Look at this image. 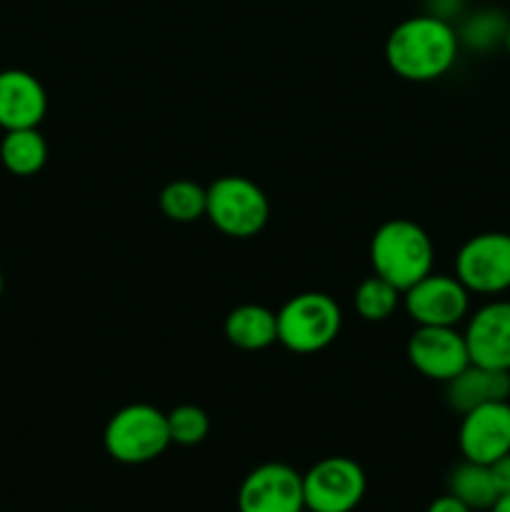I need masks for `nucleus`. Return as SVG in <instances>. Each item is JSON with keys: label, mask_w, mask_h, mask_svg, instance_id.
I'll return each instance as SVG.
<instances>
[{"label": "nucleus", "mask_w": 510, "mask_h": 512, "mask_svg": "<svg viewBox=\"0 0 510 512\" xmlns=\"http://www.w3.org/2000/svg\"><path fill=\"white\" fill-rule=\"evenodd\" d=\"M223 333L230 345L248 353L270 348L278 343V315L258 303L238 305L228 313L223 323Z\"/></svg>", "instance_id": "obj_15"}, {"label": "nucleus", "mask_w": 510, "mask_h": 512, "mask_svg": "<svg viewBox=\"0 0 510 512\" xmlns=\"http://www.w3.org/2000/svg\"><path fill=\"white\" fill-rule=\"evenodd\" d=\"M105 453L123 465H143L170 448L168 415L148 403H133L113 413L103 430Z\"/></svg>", "instance_id": "obj_3"}, {"label": "nucleus", "mask_w": 510, "mask_h": 512, "mask_svg": "<svg viewBox=\"0 0 510 512\" xmlns=\"http://www.w3.org/2000/svg\"><path fill=\"white\" fill-rule=\"evenodd\" d=\"M455 278L470 295H500L510 290V233H478L460 245Z\"/></svg>", "instance_id": "obj_7"}, {"label": "nucleus", "mask_w": 510, "mask_h": 512, "mask_svg": "<svg viewBox=\"0 0 510 512\" xmlns=\"http://www.w3.org/2000/svg\"><path fill=\"white\" fill-rule=\"evenodd\" d=\"M470 363L510 373V300H490L468 318L463 330Z\"/></svg>", "instance_id": "obj_12"}, {"label": "nucleus", "mask_w": 510, "mask_h": 512, "mask_svg": "<svg viewBox=\"0 0 510 512\" xmlns=\"http://www.w3.org/2000/svg\"><path fill=\"white\" fill-rule=\"evenodd\" d=\"M0 295H3V273H0Z\"/></svg>", "instance_id": "obj_27"}, {"label": "nucleus", "mask_w": 510, "mask_h": 512, "mask_svg": "<svg viewBox=\"0 0 510 512\" xmlns=\"http://www.w3.org/2000/svg\"><path fill=\"white\" fill-rule=\"evenodd\" d=\"M0 160H3L5 170L18 178H30L43 170L45 160H48V143L38 128L5 130V138L0 143Z\"/></svg>", "instance_id": "obj_16"}, {"label": "nucleus", "mask_w": 510, "mask_h": 512, "mask_svg": "<svg viewBox=\"0 0 510 512\" xmlns=\"http://www.w3.org/2000/svg\"><path fill=\"white\" fill-rule=\"evenodd\" d=\"M503 45H505V50H508V55H510V25H508V30H505V38H503Z\"/></svg>", "instance_id": "obj_26"}, {"label": "nucleus", "mask_w": 510, "mask_h": 512, "mask_svg": "<svg viewBox=\"0 0 510 512\" xmlns=\"http://www.w3.org/2000/svg\"><path fill=\"white\" fill-rule=\"evenodd\" d=\"M448 493L455 495L460 503L468 505L473 512L490 510L495 500L500 498L488 465L473 463V460H463L460 465H455L448 478Z\"/></svg>", "instance_id": "obj_17"}, {"label": "nucleus", "mask_w": 510, "mask_h": 512, "mask_svg": "<svg viewBox=\"0 0 510 512\" xmlns=\"http://www.w3.org/2000/svg\"><path fill=\"white\" fill-rule=\"evenodd\" d=\"M463 460L490 465L510 453V400L485 403L463 413L458 428Z\"/></svg>", "instance_id": "obj_11"}, {"label": "nucleus", "mask_w": 510, "mask_h": 512, "mask_svg": "<svg viewBox=\"0 0 510 512\" xmlns=\"http://www.w3.org/2000/svg\"><path fill=\"white\" fill-rule=\"evenodd\" d=\"M488 512H510V495H500Z\"/></svg>", "instance_id": "obj_25"}, {"label": "nucleus", "mask_w": 510, "mask_h": 512, "mask_svg": "<svg viewBox=\"0 0 510 512\" xmlns=\"http://www.w3.org/2000/svg\"><path fill=\"white\" fill-rule=\"evenodd\" d=\"M490 473H493L495 488L500 495H510V453H505L503 458H498L495 463L488 465Z\"/></svg>", "instance_id": "obj_22"}, {"label": "nucleus", "mask_w": 510, "mask_h": 512, "mask_svg": "<svg viewBox=\"0 0 510 512\" xmlns=\"http://www.w3.org/2000/svg\"><path fill=\"white\" fill-rule=\"evenodd\" d=\"M205 218L223 235L238 240L255 238L268 225L270 203L258 183L243 175H223L208 185Z\"/></svg>", "instance_id": "obj_5"}, {"label": "nucleus", "mask_w": 510, "mask_h": 512, "mask_svg": "<svg viewBox=\"0 0 510 512\" xmlns=\"http://www.w3.org/2000/svg\"><path fill=\"white\" fill-rule=\"evenodd\" d=\"M158 205L163 215L173 223H195L205 218L208 208V188L188 178L173 180L158 195Z\"/></svg>", "instance_id": "obj_18"}, {"label": "nucleus", "mask_w": 510, "mask_h": 512, "mask_svg": "<svg viewBox=\"0 0 510 512\" xmlns=\"http://www.w3.org/2000/svg\"><path fill=\"white\" fill-rule=\"evenodd\" d=\"M425 512H473V510H470L465 503H460L455 495L445 493V495H440V498H435Z\"/></svg>", "instance_id": "obj_23"}, {"label": "nucleus", "mask_w": 510, "mask_h": 512, "mask_svg": "<svg viewBox=\"0 0 510 512\" xmlns=\"http://www.w3.org/2000/svg\"><path fill=\"white\" fill-rule=\"evenodd\" d=\"M300 512H313V510H308V508H305V510H300Z\"/></svg>", "instance_id": "obj_28"}, {"label": "nucleus", "mask_w": 510, "mask_h": 512, "mask_svg": "<svg viewBox=\"0 0 510 512\" xmlns=\"http://www.w3.org/2000/svg\"><path fill=\"white\" fill-rule=\"evenodd\" d=\"M445 400L455 413H468L485 403L510 400V373L470 363L453 380L445 383Z\"/></svg>", "instance_id": "obj_14"}, {"label": "nucleus", "mask_w": 510, "mask_h": 512, "mask_svg": "<svg viewBox=\"0 0 510 512\" xmlns=\"http://www.w3.org/2000/svg\"><path fill=\"white\" fill-rule=\"evenodd\" d=\"M168 415V430L170 443L180 445V448H193L200 445L210 433V418L200 405L183 403L175 405Z\"/></svg>", "instance_id": "obj_20"}, {"label": "nucleus", "mask_w": 510, "mask_h": 512, "mask_svg": "<svg viewBox=\"0 0 510 512\" xmlns=\"http://www.w3.org/2000/svg\"><path fill=\"white\" fill-rule=\"evenodd\" d=\"M405 355L423 378L443 385L470 365L468 343L458 328L418 325L408 338Z\"/></svg>", "instance_id": "obj_9"}, {"label": "nucleus", "mask_w": 510, "mask_h": 512, "mask_svg": "<svg viewBox=\"0 0 510 512\" xmlns=\"http://www.w3.org/2000/svg\"><path fill=\"white\" fill-rule=\"evenodd\" d=\"M353 305L355 313L363 320H368V323H383V320H388L403 305V293L393 283H388L378 273H373L355 288Z\"/></svg>", "instance_id": "obj_19"}, {"label": "nucleus", "mask_w": 510, "mask_h": 512, "mask_svg": "<svg viewBox=\"0 0 510 512\" xmlns=\"http://www.w3.org/2000/svg\"><path fill=\"white\" fill-rule=\"evenodd\" d=\"M240 512L305 510L303 475L285 463H263L245 475L238 490Z\"/></svg>", "instance_id": "obj_10"}, {"label": "nucleus", "mask_w": 510, "mask_h": 512, "mask_svg": "<svg viewBox=\"0 0 510 512\" xmlns=\"http://www.w3.org/2000/svg\"><path fill=\"white\" fill-rule=\"evenodd\" d=\"M278 343L295 355L328 348L343 328V310L328 293H298L278 310Z\"/></svg>", "instance_id": "obj_4"}, {"label": "nucleus", "mask_w": 510, "mask_h": 512, "mask_svg": "<svg viewBox=\"0 0 510 512\" xmlns=\"http://www.w3.org/2000/svg\"><path fill=\"white\" fill-rule=\"evenodd\" d=\"M460 53V35L450 20L433 13L413 15L390 30L385 60L390 70L410 83H430L448 73Z\"/></svg>", "instance_id": "obj_1"}, {"label": "nucleus", "mask_w": 510, "mask_h": 512, "mask_svg": "<svg viewBox=\"0 0 510 512\" xmlns=\"http://www.w3.org/2000/svg\"><path fill=\"white\" fill-rule=\"evenodd\" d=\"M508 25L510 23L500 13H495V10H483V13H475L473 18H468L460 40H465V43L480 50L493 48L495 43H503Z\"/></svg>", "instance_id": "obj_21"}, {"label": "nucleus", "mask_w": 510, "mask_h": 512, "mask_svg": "<svg viewBox=\"0 0 510 512\" xmlns=\"http://www.w3.org/2000/svg\"><path fill=\"white\" fill-rule=\"evenodd\" d=\"M48 113V93L33 73L0 70V128H38Z\"/></svg>", "instance_id": "obj_13"}, {"label": "nucleus", "mask_w": 510, "mask_h": 512, "mask_svg": "<svg viewBox=\"0 0 510 512\" xmlns=\"http://www.w3.org/2000/svg\"><path fill=\"white\" fill-rule=\"evenodd\" d=\"M403 308L415 325L458 328L470 315V290L455 275L428 273L405 290Z\"/></svg>", "instance_id": "obj_8"}, {"label": "nucleus", "mask_w": 510, "mask_h": 512, "mask_svg": "<svg viewBox=\"0 0 510 512\" xmlns=\"http://www.w3.org/2000/svg\"><path fill=\"white\" fill-rule=\"evenodd\" d=\"M460 3H463V0H430L428 13L438 15V18L450 20V15L458 13V10H460Z\"/></svg>", "instance_id": "obj_24"}, {"label": "nucleus", "mask_w": 510, "mask_h": 512, "mask_svg": "<svg viewBox=\"0 0 510 512\" xmlns=\"http://www.w3.org/2000/svg\"><path fill=\"white\" fill-rule=\"evenodd\" d=\"M370 263L380 278H385L400 293H405L410 285L433 273V240L415 220L393 218L373 233Z\"/></svg>", "instance_id": "obj_2"}, {"label": "nucleus", "mask_w": 510, "mask_h": 512, "mask_svg": "<svg viewBox=\"0 0 510 512\" xmlns=\"http://www.w3.org/2000/svg\"><path fill=\"white\" fill-rule=\"evenodd\" d=\"M368 478L355 460L330 455L303 473L305 508L313 512H353L365 498Z\"/></svg>", "instance_id": "obj_6"}]
</instances>
